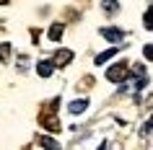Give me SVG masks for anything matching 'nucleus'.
<instances>
[{
	"instance_id": "obj_1",
	"label": "nucleus",
	"mask_w": 153,
	"mask_h": 150,
	"mask_svg": "<svg viewBox=\"0 0 153 150\" xmlns=\"http://www.w3.org/2000/svg\"><path fill=\"white\" fill-rule=\"evenodd\" d=\"M130 75V70H127V65L125 62H120V65H112L109 70H106V78L112 80V83H125V78Z\"/></svg>"
},
{
	"instance_id": "obj_2",
	"label": "nucleus",
	"mask_w": 153,
	"mask_h": 150,
	"mask_svg": "<svg viewBox=\"0 0 153 150\" xmlns=\"http://www.w3.org/2000/svg\"><path fill=\"white\" fill-rule=\"evenodd\" d=\"M73 49H57L55 52V57H52V65L55 67H65V65H70L73 62Z\"/></svg>"
},
{
	"instance_id": "obj_3",
	"label": "nucleus",
	"mask_w": 153,
	"mask_h": 150,
	"mask_svg": "<svg viewBox=\"0 0 153 150\" xmlns=\"http://www.w3.org/2000/svg\"><path fill=\"white\" fill-rule=\"evenodd\" d=\"M39 122H42V127H44L47 132H60V129H62V127H60V119H57V114H42Z\"/></svg>"
},
{
	"instance_id": "obj_4",
	"label": "nucleus",
	"mask_w": 153,
	"mask_h": 150,
	"mask_svg": "<svg viewBox=\"0 0 153 150\" xmlns=\"http://www.w3.org/2000/svg\"><path fill=\"white\" fill-rule=\"evenodd\" d=\"M52 72H55L52 60H39V62H36V75H39V78H49Z\"/></svg>"
},
{
	"instance_id": "obj_5",
	"label": "nucleus",
	"mask_w": 153,
	"mask_h": 150,
	"mask_svg": "<svg viewBox=\"0 0 153 150\" xmlns=\"http://www.w3.org/2000/svg\"><path fill=\"white\" fill-rule=\"evenodd\" d=\"M101 36H104V39H109V41H122L125 39V31H122V29H101Z\"/></svg>"
},
{
	"instance_id": "obj_6",
	"label": "nucleus",
	"mask_w": 153,
	"mask_h": 150,
	"mask_svg": "<svg viewBox=\"0 0 153 150\" xmlns=\"http://www.w3.org/2000/svg\"><path fill=\"white\" fill-rule=\"evenodd\" d=\"M86 106H88V101H86V98H75V101H70V106H68V109H70V114H83V111H86Z\"/></svg>"
},
{
	"instance_id": "obj_7",
	"label": "nucleus",
	"mask_w": 153,
	"mask_h": 150,
	"mask_svg": "<svg viewBox=\"0 0 153 150\" xmlns=\"http://www.w3.org/2000/svg\"><path fill=\"white\" fill-rule=\"evenodd\" d=\"M101 8H104L106 16H114V13H120V3L117 0H101Z\"/></svg>"
},
{
	"instance_id": "obj_8",
	"label": "nucleus",
	"mask_w": 153,
	"mask_h": 150,
	"mask_svg": "<svg viewBox=\"0 0 153 150\" xmlns=\"http://www.w3.org/2000/svg\"><path fill=\"white\" fill-rule=\"evenodd\" d=\"M62 31H65V26H62V24H52V26H49V39H52V41H60Z\"/></svg>"
},
{
	"instance_id": "obj_9",
	"label": "nucleus",
	"mask_w": 153,
	"mask_h": 150,
	"mask_svg": "<svg viewBox=\"0 0 153 150\" xmlns=\"http://www.w3.org/2000/svg\"><path fill=\"white\" fill-rule=\"evenodd\" d=\"M114 55H117V47H112V49H106V52H101V55H96V60H94V62H96V65H104L106 60H112Z\"/></svg>"
},
{
	"instance_id": "obj_10",
	"label": "nucleus",
	"mask_w": 153,
	"mask_h": 150,
	"mask_svg": "<svg viewBox=\"0 0 153 150\" xmlns=\"http://www.w3.org/2000/svg\"><path fill=\"white\" fill-rule=\"evenodd\" d=\"M36 142H39V145H44V148H60V145H57V140H52V137H36Z\"/></svg>"
},
{
	"instance_id": "obj_11",
	"label": "nucleus",
	"mask_w": 153,
	"mask_h": 150,
	"mask_svg": "<svg viewBox=\"0 0 153 150\" xmlns=\"http://www.w3.org/2000/svg\"><path fill=\"white\" fill-rule=\"evenodd\" d=\"M8 57H10V44L5 41V44H0V62H5Z\"/></svg>"
},
{
	"instance_id": "obj_12",
	"label": "nucleus",
	"mask_w": 153,
	"mask_h": 150,
	"mask_svg": "<svg viewBox=\"0 0 153 150\" xmlns=\"http://www.w3.org/2000/svg\"><path fill=\"white\" fill-rule=\"evenodd\" d=\"M143 55H145V60H151V57H153V47H151V44H145V49H143Z\"/></svg>"
},
{
	"instance_id": "obj_13",
	"label": "nucleus",
	"mask_w": 153,
	"mask_h": 150,
	"mask_svg": "<svg viewBox=\"0 0 153 150\" xmlns=\"http://www.w3.org/2000/svg\"><path fill=\"white\" fill-rule=\"evenodd\" d=\"M0 5H8V0H0Z\"/></svg>"
}]
</instances>
